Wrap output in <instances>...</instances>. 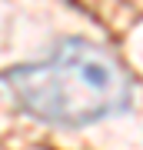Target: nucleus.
Segmentation results:
<instances>
[{"mask_svg":"<svg viewBox=\"0 0 143 150\" xmlns=\"http://www.w3.org/2000/svg\"><path fill=\"white\" fill-rule=\"evenodd\" d=\"M4 87L30 117L57 127H83L130 103L120 60L83 37L60 40L50 57L7 70Z\"/></svg>","mask_w":143,"mask_h":150,"instance_id":"1","label":"nucleus"}]
</instances>
